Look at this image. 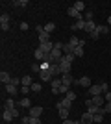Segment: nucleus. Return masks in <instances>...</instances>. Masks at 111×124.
Segmentation results:
<instances>
[{
	"label": "nucleus",
	"instance_id": "423d86ee",
	"mask_svg": "<svg viewBox=\"0 0 111 124\" xmlns=\"http://www.w3.org/2000/svg\"><path fill=\"white\" fill-rule=\"evenodd\" d=\"M87 91H89V94H93V96H98V94H102V87H100V83H98V85H95V83H93V85H91Z\"/></svg>",
	"mask_w": 111,
	"mask_h": 124
},
{
	"label": "nucleus",
	"instance_id": "4c0bfd02",
	"mask_svg": "<svg viewBox=\"0 0 111 124\" xmlns=\"http://www.w3.org/2000/svg\"><path fill=\"white\" fill-rule=\"evenodd\" d=\"M83 19H85V21H93V11H85Z\"/></svg>",
	"mask_w": 111,
	"mask_h": 124
},
{
	"label": "nucleus",
	"instance_id": "3c124183",
	"mask_svg": "<svg viewBox=\"0 0 111 124\" xmlns=\"http://www.w3.org/2000/svg\"><path fill=\"white\" fill-rule=\"evenodd\" d=\"M63 124H76L74 120H70V119H67V120H63Z\"/></svg>",
	"mask_w": 111,
	"mask_h": 124
},
{
	"label": "nucleus",
	"instance_id": "864d4df0",
	"mask_svg": "<svg viewBox=\"0 0 111 124\" xmlns=\"http://www.w3.org/2000/svg\"><path fill=\"white\" fill-rule=\"evenodd\" d=\"M76 124H81V122H76Z\"/></svg>",
	"mask_w": 111,
	"mask_h": 124
},
{
	"label": "nucleus",
	"instance_id": "aec40b11",
	"mask_svg": "<svg viewBox=\"0 0 111 124\" xmlns=\"http://www.w3.org/2000/svg\"><path fill=\"white\" fill-rule=\"evenodd\" d=\"M46 41H50V33H46V31L43 30L39 33V43H46Z\"/></svg>",
	"mask_w": 111,
	"mask_h": 124
},
{
	"label": "nucleus",
	"instance_id": "a878e982",
	"mask_svg": "<svg viewBox=\"0 0 111 124\" xmlns=\"http://www.w3.org/2000/svg\"><path fill=\"white\" fill-rule=\"evenodd\" d=\"M63 54L67 56V54H74V46H70L69 43H65L63 45Z\"/></svg>",
	"mask_w": 111,
	"mask_h": 124
},
{
	"label": "nucleus",
	"instance_id": "2f4dec72",
	"mask_svg": "<svg viewBox=\"0 0 111 124\" xmlns=\"http://www.w3.org/2000/svg\"><path fill=\"white\" fill-rule=\"evenodd\" d=\"M59 117H61L63 120H67V119H69V109L61 108V109H59Z\"/></svg>",
	"mask_w": 111,
	"mask_h": 124
},
{
	"label": "nucleus",
	"instance_id": "a18cd8bd",
	"mask_svg": "<svg viewBox=\"0 0 111 124\" xmlns=\"http://www.w3.org/2000/svg\"><path fill=\"white\" fill-rule=\"evenodd\" d=\"M11 115H13V119H17V117H19V109H11Z\"/></svg>",
	"mask_w": 111,
	"mask_h": 124
},
{
	"label": "nucleus",
	"instance_id": "79ce46f5",
	"mask_svg": "<svg viewBox=\"0 0 111 124\" xmlns=\"http://www.w3.org/2000/svg\"><path fill=\"white\" fill-rule=\"evenodd\" d=\"M74 57H76L74 54H67V56H65V59H67L69 63H72V61H74Z\"/></svg>",
	"mask_w": 111,
	"mask_h": 124
},
{
	"label": "nucleus",
	"instance_id": "393cba45",
	"mask_svg": "<svg viewBox=\"0 0 111 124\" xmlns=\"http://www.w3.org/2000/svg\"><path fill=\"white\" fill-rule=\"evenodd\" d=\"M72 30H85V21H78L72 24Z\"/></svg>",
	"mask_w": 111,
	"mask_h": 124
},
{
	"label": "nucleus",
	"instance_id": "0eeeda50",
	"mask_svg": "<svg viewBox=\"0 0 111 124\" xmlns=\"http://www.w3.org/2000/svg\"><path fill=\"white\" fill-rule=\"evenodd\" d=\"M61 82H63L65 83V85H69V87H70V85H72V83H76V80H74V78H72V74H63V76H61Z\"/></svg>",
	"mask_w": 111,
	"mask_h": 124
},
{
	"label": "nucleus",
	"instance_id": "20e7f679",
	"mask_svg": "<svg viewBox=\"0 0 111 124\" xmlns=\"http://www.w3.org/2000/svg\"><path fill=\"white\" fill-rule=\"evenodd\" d=\"M39 48H41L43 52H46V54H50V52L54 50V43L52 41H46V43H41L39 45Z\"/></svg>",
	"mask_w": 111,
	"mask_h": 124
},
{
	"label": "nucleus",
	"instance_id": "f257e3e1",
	"mask_svg": "<svg viewBox=\"0 0 111 124\" xmlns=\"http://www.w3.org/2000/svg\"><path fill=\"white\" fill-rule=\"evenodd\" d=\"M59 69H61V74H69L70 69H72V63H69L65 59V54H63V59L59 61Z\"/></svg>",
	"mask_w": 111,
	"mask_h": 124
},
{
	"label": "nucleus",
	"instance_id": "6e6552de",
	"mask_svg": "<svg viewBox=\"0 0 111 124\" xmlns=\"http://www.w3.org/2000/svg\"><path fill=\"white\" fill-rule=\"evenodd\" d=\"M83 31H87V33H93V31H96V24H95V21H85V30Z\"/></svg>",
	"mask_w": 111,
	"mask_h": 124
},
{
	"label": "nucleus",
	"instance_id": "e433bc0d",
	"mask_svg": "<svg viewBox=\"0 0 111 124\" xmlns=\"http://www.w3.org/2000/svg\"><path fill=\"white\" fill-rule=\"evenodd\" d=\"M65 98H69V100H72V102H74V100H76V93H72V91H69V93L65 94Z\"/></svg>",
	"mask_w": 111,
	"mask_h": 124
},
{
	"label": "nucleus",
	"instance_id": "1a4fd4ad",
	"mask_svg": "<svg viewBox=\"0 0 111 124\" xmlns=\"http://www.w3.org/2000/svg\"><path fill=\"white\" fill-rule=\"evenodd\" d=\"M78 83L81 85V87H85V89H89L91 85H93V83H91V78H89V76H81V78L78 80Z\"/></svg>",
	"mask_w": 111,
	"mask_h": 124
},
{
	"label": "nucleus",
	"instance_id": "72a5a7b5",
	"mask_svg": "<svg viewBox=\"0 0 111 124\" xmlns=\"http://www.w3.org/2000/svg\"><path fill=\"white\" fill-rule=\"evenodd\" d=\"M102 113L104 115H107V113H111V102H107L104 108H102Z\"/></svg>",
	"mask_w": 111,
	"mask_h": 124
},
{
	"label": "nucleus",
	"instance_id": "37998d69",
	"mask_svg": "<svg viewBox=\"0 0 111 124\" xmlns=\"http://www.w3.org/2000/svg\"><path fill=\"white\" fill-rule=\"evenodd\" d=\"M100 87H102V94L109 93V91H107V83H100Z\"/></svg>",
	"mask_w": 111,
	"mask_h": 124
},
{
	"label": "nucleus",
	"instance_id": "de8ad7c7",
	"mask_svg": "<svg viewBox=\"0 0 111 124\" xmlns=\"http://www.w3.org/2000/svg\"><path fill=\"white\" fill-rule=\"evenodd\" d=\"M104 98H106V102H111V91H109V93H106V94H104Z\"/></svg>",
	"mask_w": 111,
	"mask_h": 124
},
{
	"label": "nucleus",
	"instance_id": "473e14b6",
	"mask_svg": "<svg viewBox=\"0 0 111 124\" xmlns=\"http://www.w3.org/2000/svg\"><path fill=\"white\" fill-rule=\"evenodd\" d=\"M69 91H70V87H69V85H65V83L59 87V94H67Z\"/></svg>",
	"mask_w": 111,
	"mask_h": 124
},
{
	"label": "nucleus",
	"instance_id": "ddd939ff",
	"mask_svg": "<svg viewBox=\"0 0 111 124\" xmlns=\"http://www.w3.org/2000/svg\"><path fill=\"white\" fill-rule=\"evenodd\" d=\"M48 70H50V74H52V76H58V74H61V69H59V63H52V65L48 67Z\"/></svg>",
	"mask_w": 111,
	"mask_h": 124
},
{
	"label": "nucleus",
	"instance_id": "c9c22d12",
	"mask_svg": "<svg viewBox=\"0 0 111 124\" xmlns=\"http://www.w3.org/2000/svg\"><path fill=\"white\" fill-rule=\"evenodd\" d=\"M17 8H26L28 6V0H19V2H15Z\"/></svg>",
	"mask_w": 111,
	"mask_h": 124
},
{
	"label": "nucleus",
	"instance_id": "9d476101",
	"mask_svg": "<svg viewBox=\"0 0 111 124\" xmlns=\"http://www.w3.org/2000/svg\"><path fill=\"white\" fill-rule=\"evenodd\" d=\"M39 78H41L43 82H52L54 80V76L50 74V70H41V72H39Z\"/></svg>",
	"mask_w": 111,
	"mask_h": 124
},
{
	"label": "nucleus",
	"instance_id": "8fccbe9b",
	"mask_svg": "<svg viewBox=\"0 0 111 124\" xmlns=\"http://www.w3.org/2000/svg\"><path fill=\"white\" fill-rule=\"evenodd\" d=\"M85 106H87V108H91V106H93V98H89V100H85Z\"/></svg>",
	"mask_w": 111,
	"mask_h": 124
},
{
	"label": "nucleus",
	"instance_id": "a19ab883",
	"mask_svg": "<svg viewBox=\"0 0 111 124\" xmlns=\"http://www.w3.org/2000/svg\"><path fill=\"white\" fill-rule=\"evenodd\" d=\"M28 28H30V24H28V22H21V30H22V31H28Z\"/></svg>",
	"mask_w": 111,
	"mask_h": 124
},
{
	"label": "nucleus",
	"instance_id": "09e8293b",
	"mask_svg": "<svg viewBox=\"0 0 111 124\" xmlns=\"http://www.w3.org/2000/svg\"><path fill=\"white\" fill-rule=\"evenodd\" d=\"M98 37H100V35H98V33H96V31H93V33H91V39H93V41H96V39H98Z\"/></svg>",
	"mask_w": 111,
	"mask_h": 124
},
{
	"label": "nucleus",
	"instance_id": "cd10ccee",
	"mask_svg": "<svg viewBox=\"0 0 111 124\" xmlns=\"http://www.w3.org/2000/svg\"><path fill=\"white\" fill-rule=\"evenodd\" d=\"M83 54H85L83 46H76V48H74V56H76V57H83Z\"/></svg>",
	"mask_w": 111,
	"mask_h": 124
},
{
	"label": "nucleus",
	"instance_id": "f704fd0d",
	"mask_svg": "<svg viewBox=\"0 0 111 124\" xmlns=\"http://www.w3.org/2000/svg\"><path fill=\"white\" fill-rule=\"evenodd\" d=\"M30 124H43L41 117H30Z\"/></svg>",
	"mask_w": 111,
	"mask_h": 124
},
{
	"label": "nucleus",
	"instance_id": "c85d7f7f",
	"mask_svg": "<svg viewBox=\"0 0 111 124\" xmlns=\"http://www.w3.org/2000/svg\"><path fill=\"white\" fill-rule=\"evenodd\" d=\"M93 120H95L96 124L104 120V113H102V109H100V111H98V113H96V115H93Z\"/></svg>",
	"mask_w": 111,
	"mask_h": 124
},
{
	"label": "nucleus",
	"instance_id": "f3484780",
	"mask_svg": "<svg viewBox=\"0 0 111 124\" xmlns=\"http://www.w3.org/2000/svg\"><path fill=\"white\" fill-rule=\"evenodd\" d=\"M15 108H17V104H15V100H13V98H7L4 102V109H9V111H11V109H15Z\"/></svg>",
	"mask_w": 111,
	"mask_h": 124
},
{
	"label": "nucleus",
	"instance_id": "58836bf2",
	"mask_svg": "<svg viewBox=\"0 0 111 124\" xmlns=\"http://www.w3.org/2000/svg\"><path fill=\"white\" fill-rule=\"evenodd\" d=\"M11 83L19 87V85H22V80H19V78H11Z\"/></svg>",
	"mask_w": 111,
	"mask_h": 124
},
{
	"label": "nucleus",
	"instance_id": "c756f323",
	"mask_svg": "<svg viewBox=\"0 0 111 124\" xmlns=\"http://www.w3.org/2000/svg\"><path fill=\"white\" fill-rule=\"evenodd\" d=\"M59 104H61V108H65V109H70V106H72V100H69V98H63Z\"/></svg>",
	"mask_w": 111,
	"mask_h": 124
},
{
	"label": "nucleus",
	"instance_id": "603ef678",
	"mask_svg": "<svg viewBox=\"0 0 111 124\" xmlns=\"http://www.w3.org/2000/svg\"><path fill=\"white\" fill-rule=\"evenodd\" d=\"M107 24H111V15H109V17H107Z\"/></svg>",
	"mask_w": 111,
	"mask_h": 124
},
{
	"label": "nucleus",
	"instance_id": "4468645a",
	"mask_svg": "<svg viewBox=\"0 0 111 124\" xmlns=\"http://www.w3.org/2000/svg\"><path fill=\"white\" fill-rule=\"evenodd\" d=\"M0 82L4 83V85H9L11 83V76L6 72V70H2V72H0Z\"/></svg>",
	"mask_w": 111,
	"mask_h": 124
},
{
	"label": "nucleus",
	"instance_id": "7c9ffc66",
	"mask_svg": "<svg viewBox=\"0 0 111 124\" xmlns=\"http://www.w3.org/2000/svg\"><path fill=\"white\" fill-rule=\"evenodd\" d=\"M50 85H52V89H59L61 85H63V82H61V80H56V78H54L52 82H50Z\"/></svg>",
	"mask_w": 111,
	"mask_h": 124
},
{
	"label": "nucleus",
	"instance_id": "a211bd4d",
	"mask_svg": "<svg viewBox=\"0 0 111 124\" xmlns=\"http://www.w3.org/2000/svg\"><path fill=\"white\" fill-rule=\"evenodd\" d=\"M2 120H4V122H9V120H13V115H11L9 109H4V111H2Z\"/></svg>",
	"mask_w": 111,
	"mask_h": 124
},
{
	"label": "nucleus",
	"instance_id": "4be33fe9",
	"mask_svg": "<svg viewBox=\"0 0 111 124\" xmlns=\"http://www.w3.org/2000/svg\"><path fill=\"white\" fill-rule=\"evenodd\" d=\"M21 80H22V85H24V87H32V76H22L21 78Z\"/></svg>",
	"mask_w": 111,
	"mask_h": 124
},
{
	"label": "nucleus",
	"instance_id": "ea45409f",
	"mask_svg": "<svg viewBox=\"0 0 111 124\" xmlns=\"http://www.w3.org/2000/svg\"><path fill=\"white\" fill-rule=\"evenodd\" d=\"M21 93H22V94H28V93H32V89H30V87H24V85H21Z\"/></svg>",
	"mask_w": 111,
	"mask_h": 124
},
{
	"label": "nucleus",
	"instance_id": "7ed1b4c3",
	"mask_svg": "<svg viewBox=\"0 0 111 124\" xmlns=\"http://www.w3.org/2000/svg\"><path fill=\"white\" fill-rule=\"evenodd\" d=\"M69 45L76 48V46H83V45H85V41H83V39H78L76 35H72V37L69 39Z\"/></svg>",
	"mask_w": 111,
	"mask_h": 124
},
{
	"label": "nucleus",
	"instance_id": "c03bdc74",
	"mask_svg": "<svg viewBox=\"0 0 111 124\" xmlns=\"http://www.w3.org/2000/svg\"><path fill=\"white\" fill-rule=\"evenodd\" d=\"M32 69H33V72H41V65H32Z\"/></svg>",
	"mask_w": 111,
	"mask_h": 124
},
{
	"label": "nucleus",
	"instance_id": "dca6fc26",
	"mask_svg": "<svg viewBox=\"0 0 111 124\" xmlns=\"http://www.w3.org/2000/svg\"><path fill=\"white\" fill-rule=\"evenodd\" d=\"M19 108H32V102H30V98H28V96H24V98H21L19 100Z\"/></svg>",
	"mask_w": 111,
	"mask_h": 124
},
{
	"label": "nucleus",
	"instance_id": "9b49d317",
	"mask_svg": "<svg viewBox=\"0 0 111 124\" xmlns=\"http://www.w3.org/2000/svg\"><path fill=\"white\" fill-rule=\"evenodd\" d=\"M80 122H81V124H93L95 120H93V115H91L89 111H87V113H83V115H81V119H80Z\"/></svg>",
	"mask_w": 111,
	"mask_h": 124
},
{
	"label": "nucleus",
	"instance_id": "b1692460",
	"mask_svg": "<svg viewBox=\"0 0 111 124\" xmlns=\"http://www.w3.org/2000/svg\"><path fill=\"white\" fill-rule=\"evenodd\" d=\"M30 89H32V93H41L43 85H41L39 82H33V83H32V87H30Z\"/></svg>",
	"mask_w": 111,
	"mask_h": 124
},
{
	"label": "nucleus",
	"instance_id": "5701e85b",
	"mask_svg": "<svg viewBox=\"0 0 111 124\" xmlns=\"http://www.w3.org/2000/svg\"><path fill=\"white\" fill-rule=\"evenodd\" d=\"M72 8H74V9H76V11H80V13H81V11L85 9V2H81V0H78V2H76V4H74Z\"/></svg>",
	"mask_w": 111,
	"mask_h": 124
},
{
	"label": "nucleus",
	"instance_id": "f03ea898",
	"mask_svg": "<svg viewBox=\"0 0 111 124\" xmlns=\"http://www.w3.org/2000/svg\"><path fill=\"white\" fill-rule=\"evenodd\" d=\"M0 28H2V31L9 30V15H7V13H2V15H0Z\"/></svg>",
	"mask_w": 111,
	"mask_h": 124
},
{
	"label": "nucleus",
	"instance_id": "39448f33",
	"mask_svg": "<svg viewBox=\"0 0 111 124\" xmlns=\"http://www.w3.org/2000/svg\"><path fill=\"white\" fill-rule=\"evenodd\" d=\"M33 56H35V59H39V61H46V59H48V54H46V52H43L41 48H37V50L33 52Z\"/></svg>",
	"mask_w": 111,
	"mask_h": 124
},
{
	"label": "nucleus",
	"instance_id": "bb28decb",
	"mask_svg": "<svg viewBox=\"0 0 111 124\" xmlns=\"http://www.w3.org/2000/svg\"><path fill=\"white\" fill-rule=\"evenodd\" d=\"M54 30H56V24H54V22H46V24H44V31H46V33H52Z\"/></svg>",
	"mask_w": 111,
	"mask_h": 124
},
{
	"label": "nucleus",
	"instance_id": "6ab92c4d",
	"mask_svg": "<svg viewBox=\"0 0 111 124\" xmlns=\"http://www.w3.org/2000/svg\"><path fill=\"white\" fill-rule=\"evenodd\" d=\"M6 91H7V94H17L19 93V87L13 85V83H9V85H6Z\"/></svg>",
	"mask_w": 111,
	"mask_h": 124
},
{
	"label": "nucleus",
	"instance_id": "2eb2a0df",
	"mask_svg": "<svg viewBox=\"0 0 111 124\" xmlns=\"http://www.w3.org/2000/svg\"><path fill=\"white\" fill-rule=\"evenodd\" d=\"M104 102H106V98H104V94H98V96H93V104H95V106H98V108H102V106H104Z\"/></svg>",
	"mask_w": 111,
	"mask_h": 124
},
{
	"label": "nucleus",
	"instance_id": "412c9836",
	"mask_svg": "<svg viewBox=\"0 0 111 124\" xmlns=\"http://www.w3.org/2000/svg\"><path fill=\"white\" fill-rule=\"evenodd\" d=\"M96 33L98 35H106V33H109V28L107 26H96Z\"/></svg>",
	"mask_w": 111,
	"mask_h": 124
},
{
	"label": "nucleus",
	"instance_id": "f8f14e48",
	"mask_svg": "<svg viewBox=\"0 0 111 124\" xmlns=\"http://www.w3.org/2000/svg\"><path fill=\"white\" fill-rule=\"evenodd\" d=\"M41 115H43V108H39V106L30 108V117H41Z\"/></svg>",
	"mask_w": 111,
	"mask_h": 124
},
{
	"label": "nucleus",
	"instance_id": "49530a36",
	"mask_svg": "<svg viewBox=\"0 0 111 124\" xmlns=\"http://www.w3.org/2000/svg\"><path fill=\"white\" fill-rule=\"evenodd\" d=\"M21 122H22V124H30V117H22Z\"/></svg>",
	"mask_w": 111,
	"mask_h": 124
}]
</instances>
